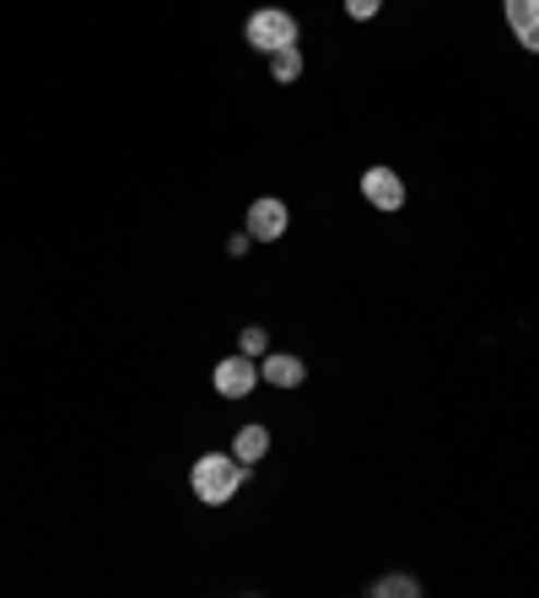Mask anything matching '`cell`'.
<instances>
[{"label": "cell", "mask_w": 539, "mask_h": 598, "mask_svg": "<svg viewBox=\"0 0 539 598\" xmlns=\"http://www.w3.org/2000/svg\"><path fill=\"white\" fill-rule=\"evenodd\" d=\"M243 480H249V464H238L232 453H205V458H194V469H189V491H194L205 507H227V502L243 491Z\"/></svg>", "instance_id": "obj_1"}, {"label": "cell", "mask_w": 539, "mask_h": 598, "mask_svg": "<svg viewBox=\"0 0 539 598\" xmlns=\"http://www.w3.org/2000/svg\"><path fill=\"white\" fill-rule=\"evenodd\" d=\"M243 38H249V49H260V55H275V49H286V44H297V16L291 11H254L249 22H243Z\"/></svg>", "instance_id": "obj_2"}, {"label": "cell", "mask_w": 539, "mask_h": 598, "mask_svg": "<svg viewBox=\"0 0 539 598\" xmlns=\"http://www.w3.org/2000/svg\"><path fill=\"white\" fill-rule=\"evenodd\" d=\"M211 383H216V394L221 399H249L254 388H260V361L254 356H221L216 361V372H211Z\"/></svg>", "instance_id": "obj_3"}, {"label": "cell", "mask_w": 539, "mask_h": 598, "mask_svg": "<svg viewBox=\"0 0 539 598\" xmlns=\"http://www.w3.org/2000/svg\"><path fill=\"white\" fill-rule=\"evenodd\" d=\"M361 200H367L372 211H405L410 189H405V178L394 168H367L361 172Z\"/></svg>", "instance_id": "obj_4"}, {"label": "cell", "mask_w": 539, "mask_h": 598, "mask_svg": "<svg viewBox=\"0 0 539 598\" xmlns=\"http://www.w3.org/2000/svg\"><path fill=\"white\" fill-rule=\"evenodd\" d=\"M286 222H291V211H286V200H275V194H265V200H254L249 205V238L254 243H275L280 232H286Z\"/></svg>", "instance_id": "obj_5"}, {"label": "cell", "mask_w": 539, "mask_h": 598, "mask_svg": "<svg viewBox=\"0 0 539 598\" xmlns=\"http://www.w3.org/2000/svg\"><path fill=\"white\" fill-rule=\"evenodd\" d=\"M302 378H308L302 356H286V350H265L260 356V383H270V388H302Z\"/></svg>", "instance_id": "obj_6"}, {"label": "cell", "mask_w": 539, "mask_h": 598, "mask_svg": "<svg viewBox=\"0 0 539 598\" xmlns=\"http://www.w3.org/2000/svg\"><path fill=\"white\" fill-rule=\"evenodd\" d=\"M507 5V27H513V38L539 55V0H502Z\"/></svg>", "instance_id": "obj_7"}, {"label": "cell", "mask_w": 539, "mask_h": 598, "mask_svg": "<svg viewBox=\"0 0 539 598\" xmlns=\"http://www.w3.org/2000/svg\"><path fill=\"white\" fill-rule=\"evenodd\" d=\"M270 453V431L265 427H243L238 436H232V458L238 464H260Z\"/></svg>", "instance_id": "obj_8"}, {"label": "cell", "mask_w": 539, "mask_h": 598, "mask_svg": "<svg viewBox=\"0 0 539 598\" xmlns=\"http://www.w3.org/2000/svg\"><path fill=\"white\" fill-rule=\"evenodd\" d=\"M270 76H275V82H297V76H302V49H297V44L275 49V55H270Z\"/></svg>", "instance_id": "obj_9"}, {"label": "cell", "mask_w": 539, "mask_h": 598, "mask_svg": "<svg viewBox=\"0 0 539 598\" xmlns=\"http://www.w3.org/2000/svg\"><path fill=\"white\" fill-rule=\"evenodd\" d=\"M372 598H421V583L405 577V572H394V577H378L372 583Z\"/></svg>", "instance_id": "obj_10"}, {"label": "cell", "mask_w": 539, "mask_h": 598, "mask_svg": "<svg viewBox=\"0 0 539 598\" xmlns=\"http://www.w3.org/2000/svg\"><path fill=\"white\" fill-rule=\"evenodd\" d=\"M238 350H243V356H254V361H260V356H265V350H270V335H265V330H260V324H249V330H243V335H238Z\"/></svg>", "instance_id": "obj_11"}, {"label": "cell", "mask_w": 539, "mask_h": 598, "mask_svg": "<svg viewBox=\"0 0 539 598\" xmlns=\"http://www.w3.org/2000/svg\"><path fill=\"white\" fill-rule=\"evenodd\" d=\"M378 5H383V0H346V16H357V22H372V16H378Z\"/></svg>", "instance_id": "obj_12"}, {"label": "cell", "mask_w": 539, "mask_h": 598, "mask_svg": "<svg viewBox=\"0 0 539 598\" xmlns=\"http://www.w3.org/2000/svg\"><path fill=\"white\" fill-rule=\"evenodd\" d=\"M249 243H254V238H249V232H238V238H227V254L243 259V254H249Z\"/></svg>", "instance_id": "obj_13"}]
</instances>
